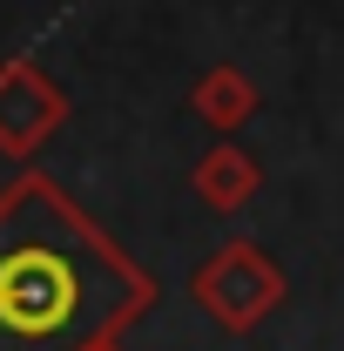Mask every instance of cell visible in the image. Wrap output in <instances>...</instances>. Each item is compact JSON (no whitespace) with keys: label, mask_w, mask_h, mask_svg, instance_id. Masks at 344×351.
<instances>
[{"label":"cell","mask_w":344,"mask_h":351,"mask_svg":"<svg viewBox=\"0 0 344 351\" xmlns=\"http://www.w3.org/2000/svg\"><path fill=\"white\" fill-rule=\"evenodd\" d=\"M156 304V277L27 169L0 189V351H101Z\"/></svg>","instance_id":"1"},{"label":"cell","mask_w":344,"mask_h":351,"mask_svg":"<svg viewBox=\"0 0 344 351\" xmlns=\"http://www.w3.org/2000/svg\"><path fill=\"white\" fill-rule=\"evenodd\" d=\"M189 291H196V304L210 311L223 331H257L270 311L284 304V270L263 257L257 243H223L196 277H189Z\"/></svg>","instance_id":"2"},{"label":"cell","mask_w":344,"mask_h":351,"mask_svg":"<svg viewBox=\"0 0 344 351\" xmlns=\"http://www.w3.org/2000/svg\"><path fill=\"white\" fill-rule=\"evenodd\" d=\"M101 351H122V345H101Z\"/></svg>","instance_id":"6"},{"label":"cell","mask_w":344,"mask_h":351,"mask_svg":"<svg viewBox=\"0 0 344 351\" xmlns=\"http://www.w3.org/2000/svg\"><path fill=\"white\" fill-rule=\"evenodd\" d=\"M196 196L210 203L216 217H236V210H250V196L263 189V169H257V156L250 149H236V142H216L210 156L196 162Z\"/></svg>","instance_id":"4"},{"label":"cell","mask_w":344,"mask_h":351,"mask_svg":"<svg viewBox=\"0 0 344 351\" xmlns=\"http://www.w3.org/2000/svg\"><path fill=\"white\" fill-rule=\"evenodd\" d=\"M189 108L210 122V129H243L250 115H257V82L243 75V68H210V75H196V88H189Z\"/></svg>","instance_id":"5"},{"label":"cell","mask_w":344,"mask_h":351,"mask_svg":"<svg viewBox=\"0 0 344 351\" xmlns=\"http://www.w3.org/2000/svg\"><path fill=\"white\" fill-rule=\"evenodd\" d=\"M61 122H68V95L47 82L41 61H27V54L0 61V156L27 162Z\"/></svg>","instance_id":"3"}]
</instances>
